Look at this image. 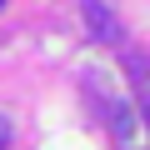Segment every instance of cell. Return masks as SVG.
Returning <instances> with one entry per match:
<instances>
[{"mask_svg":"<svg viewBox=\"0 0 150 150\" xmlns=\"http://www.w3.org/2000/svg\"><path fill=\"white\" fill-rule=\"evenodd\" d=\"M80 15H85V30L100 45H115L120 40V20H115V10L105 5V0H80Z\"/></svg>","mask_w":150,"mask_h":150,"instance_id":"cell-1","label":"cell"},{"mask_svg":"<svg viewBox=\"0 0 150 150\" xmlns=\"http://www.w3.org/2000/svg\"><path fill=\"white\" fill-rule=\"evenodd\" d=\"M130 70H135V100H140V115H145V125H150V60L130 55Z\"/></svg>","mask_w":150,"mask_h":150,"instance_id":"cell-2","label":"cell"},{"mask_svg":"<svg viewBox=\"0 0 150 150\" xmlns=\"http://www.w3.org/2000/svg\"><path fill=\"white\" fill-rule=\"evenodd\" d=\"M5 145H10V120L0 115V150H5Z\"/></svg>","mask_w":150,"mask_h":150,"instance_id":"cell-3","label":"cell"}]
</instances>
